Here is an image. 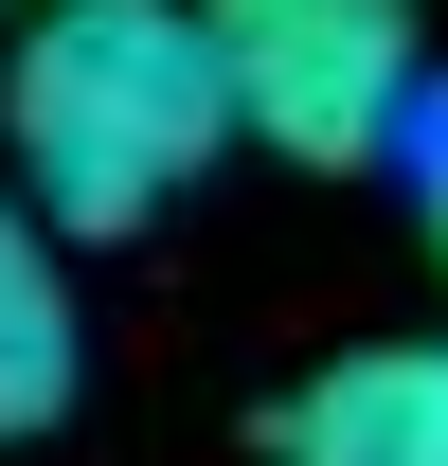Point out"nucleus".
I'll use <instances>...</instances> for the list:
<instances>
[{"label":"nucleus","instance_id":"obj_3","mask_svg":"<svg viewBox=\"0 0 448 466\" xmlns=\"http://www.w3.org/2000/svg\"><path fill=\"white\" fill-rule=\"evenodd\" d=\"M270 466H448V341H341L270 412Z\"/></svg>","mask_w":448,"mask_h":466},{"label":"nucleus","instance_id":"obj_1","mask_svg":"<svg viewBox=\"0 0 448 466\" xmlns=\"http://www.w3.org/2000/svg\"><path fill=\"white\" fill-rule=\"evenodd\" d=\"M233 144V90L198 55V0H36L18 55H0V198L55 233V251H108V233L179 216Z\"/></svg>","mask_w":448,"mask_h":466},{"label":"nucleus","instance_id":"obj_5","mask_svg":"<svg viewBox=\"0 0 448 466\" xmlns=\"http://www.w3.org/2000/svg\"><path fill=\"white\" fill-rule=\"evenodd\" d=\"M394 162H412V216H431V251H448V90H412V126H394Z\"/></svg>","mask_w":448,"mask_h":466},{"label":"nucleus","instance_id":"obj_2","mask_svg":"<svg viewBox=\"0 0 448 466\" xmlns=\"http://www.w3.org/2000/svg\"><path fill=\"white\" fill-rule=\"evenodd\" d=\"M198 55H216L233 126L305 179H359L412 126V0H198Z\"/></svg>","mask_w":448,"mask_h":466},{"label":"nucleus","instance_id":"obj_4","mask_svg":"<svg viewBox=\"0 0 448 466\" xmlns=\"http://www.w3.org/2000/svg\"><path fill=\"white\" fill-rule=\"evenodd\" d=\"M72 395H90V305H72V251L0 198V449L72 431Z\"/></svg>","mask_w":448,"mask_h":466}]
</instances>
